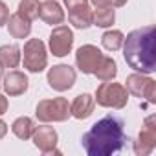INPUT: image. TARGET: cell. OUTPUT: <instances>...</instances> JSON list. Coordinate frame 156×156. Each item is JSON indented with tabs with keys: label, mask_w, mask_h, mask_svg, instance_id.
Wrapping results in <instances>:
<instances>
[{
	"label": "cell",
	"mask_w": 156,
	"mask_h": 156,
	"mask_svg": "<svg viewBox=\"0 0 156 156\" xmlns=\"http://www.w3.org/2000/svg\"><path fill=\"white\" fill-rule=\"evenodd\" d=\"M81 143L88 156H110L119 152L125 145L123 121L116 116H105L83 134Z\"/></svg>",
	"instance_id": "obj_1"
},
{
	"label": "cell",
	"mask_w": 156,
	"mask_h": 156,
	"mask_svg": "<svg viewBox=\"0 0 156 156\" xmlns=\"http://www.w3.org/2000/svg\"><path fill=\"white\" fill-rule=\"evenodd\" d=\"M123 57L127 64L140 73H152L156 70L154 53V26L134 30L123 39Z\"/></svg>",
	"instance_id": "obj_2"
},
{
	"label": "cell",
	"mask_w": 156,
	"mask_h": 156,
	"mask_svg": "<svg viewBox=\"0 0 156 156\" xmlns=\"http://www.w3.org/2000/svg\"><path fill=\"white\" fill-rule=\"evenodd\" d=\"M96 101H98V105L107 107V108H123L129 101V92L119 83L103 81V85L98 87Z\"/></svg>",
	"instance_id": "obj_3"
},
{
	"label": "cell",
	"mask_w": 156,
	"mask_h": 156,
	"mask_svg": "<svg viewBox=\"0 0 156 156\" xmlns=\"http://www.w3.org/2000/svg\"><path fill=\"white\" fill-rule=\"evenodd\" d=\"M35 116L42 123H51V121H66L70 118V105L64 98H55V99H42L37 105Z\"/></svg>",
	"instance_id": "obj_4"
},
{
	"label": "cell",
	"mask_w": 156,
	"mask_h": 156,
	"mask_svg": "<svg viewBox=\"0 0 156 156\" xmlns=\"http://www.w3.org/2000/svg\"><path fill=\"white\" fill-rule=\"evenodd\" d=\"M48 64L46 46L41 39H30L24 44V68L31 73H39Z\"/></svg>",
	"instance_id": "obj_5"
},
{
	"label": "cell",
	"mask_w": 156,
	"mask_h": 156,
	"mask_svg": "<svg viewBox=\"0 0 156 156\" xmlns=\"http://www.w3.org/2000/svg\"><path fill=\"white\" fill-rule=\"evenodd\" d=\"M125 88L129 94H132L136 98H145L149 103H154L156 83H154V79L147 77L145 73H130L125 81Z\"/></svg>",
	"instance_id": "obj_6"
},
{
	"label": "cell",
	"mask_w": 156,
	"mask_h": 156,
	"mask_svg": "<svg viewBox=\"0 0 156 156\" xmlns=\"http://www.w3.org/2000/svg\"><path fill=\"white\" fill-rule=\"evenodd\" d=\"M156 147V116H149L143 121V130L134 141V152L138 156H147Z\"/></svg>",
	"instance_id": "obj_7"
},
{
	"label": "cell",
	"mask_w": 156,
	"mask_h": 156,
	"mask_svg": "<svg viewBox=\"0 0 156 156\" xmlns=\"http://www.w3.org/2000/svg\"><path fill=\"white\" fill-rule=\"evenodd\" d=\"M75 83V70L68 64H57L53 68L48 70V85L57 90V92H64L70 90Z\"/></svg>",
	"instance_id": "obj_8"
},
{
	"label": "cell",
	"mask_w": 156,
	"mask_h": 156,
	"mask_svg": "<svg viewBox=\"0 0 156 156\" xmlns=\"http://www.w3.org/2000/svg\"><path fill=\"white\" fill-rule=\"evenodd\" d=\"M73 46V33L68 26H57L53 28L50 35V50L55 57H64L72 51Z\"/></svg>",
	"instance_id": "obj_9"
},
{
	"label": "cell",
	"mask_w": 156,
	"mask_h": 156,
	"mask_svg": "<svg viewBox=\"0 0 156 156\" xmlns=\"http://www.w3.org/2000/svg\"><path fill=\"white\" fill-rule=\"evenodd\" d=\"M33 143L35 147L42 152V154H61L55 147H57V141H59V136H57V130L53 127H35L33 134Z\"/></svg>",
	"instance_id": "obj_10"
},
{
	"label": "cell",
	"mask_w": 156,
	"mask_h": 156,
	"mask_svg": "<svg viewBox=\"0 0 156 156\" xmlns=\"http://www.w3.org/2000/svg\"><path fill=\"white\" fill-rule=\"evenodd\" d=\"M101 57H103V53H101V50L98 46L85 44L75 53V64L83 73H94L98 64H99V61H101Z\"/></svg>",
	"instance_id": "obj_11"
},
{
	"label": "cell",
	"mask_w": 156,
	"mask_h": 156,
	"mask_svg": "<svg viewBox=\"0 0 156 156\" xmlns=\"http://www.w3.org/2000/svg\"><path fill=\"white\" fill-rule=\"evenodd\" d=\"M28 83H30L28 77L22 72L13 70L4 77V85L2 87H4L8 96H20V94H24L28 90Z\"/></svg>",
	"instance_id": "obj_12"
},
{
	"label": "cell",
	"mask_w": 156,
	"mask_h": 156,
	"mask_svg": "<svg viewBox=\"0 0 156 156\" xmlns=\"http://www.w3.org/2000/svg\"><path fill=\"white\" fill-rule=\"evenodd\" d=\"M39 17H41L46 24L57 26V24H62V20H64V11H62V8H61L59 2H55V0H46V2H41Z\"/></svg>",
	"instance_id": "obj_13"
},
{
	"label": "cell",
	"mask_w": 156,
	"mask_h": 156,
	"mask_svg": "<svg viewBox=\"0 0 156 156\" xmlns=\"http://www.w3.org/2000/svg\"><path fill=\"white\" fill-rule=\"evenodd\" d=\"M94 105H96V99L90 94H79L70 105V116L77 119H87L94 112Z\"/></svg>",
	"instance_id": "obj_14"
},
{
	"label": "cell",
	"mask_w": 156,
	"mask_h": 156,
	"mask_svg": "<svg viewBox=\"0 0 156 156\" xmlns=\"http://www.w3.org/2000/svg\"><path fill=\"white\" fill-rule=\"evenodd\" d=\"M8 30L13 39H26L31 31V22L20 17L19 13H15V15H9L8 19Z\"/></svg>",
	"instance_id": "obj_15"
},
{
	"label": "cell",
	"mask_w": 156,
	"mask_h": 156,
	"mask_svg": "<svg viewBox=\"0 0 156 156\" xmlns=\"http://www.w3.org/2000/svg\"><path fill=\"white\" fill-rule=\"evenodd\" d=\"M68 20H70V24H73L75 28L87 30V28L92 26V11H90L88 6L70 9V11H68Z\"/></svg>",
	"instance_id": "obj_16"
},
{
	"label": "cell",
	"mask_w": 156,
	"mask_h": 156,
	"mask_svg": "<svg viewBox=\"0 0 156 156\" xmlns=\"http://www.w3.org/2000/svg\"><path fill=\"white\" fill-rule=\"evenodd\" d=\"M20 62V48L15 44L0 46V64L2 68H17Z\"/></svg>",
	"instance_id": "obj_17"
},
{
	"label": "cell",
	"mask_w": 156,
	"mask_h": 156,
	"mask_svg": "<svg viewBox=\"0 0 156 156\" xmlns=\"http://www.w3.org/2000/svg\"><path fill=\"white\" fill-rule=\"evenodd\" d=\"M94 75L98 77L99 81H112L114 77L118 75V66H116V61L112 59V57H101V61H99V64H98V68H96V72H94Z\"/></svg>",
	"instance_id": "obj_18"
},
{
	"label": "cell",
	"mask_w": 156,
	"mask_h": 156,
	"mask_svg": "<svg viewBox=\"0 0 156 156\" xmlns=\"http://www.w3.org/2000/svg\"><path fill=\"white\" fill-rule=\"evenodd\" d=\"M11 130H13V134H15L19 140H30L31 134H33V130H35L33 119H31V118H26V116L17 118V119L13 121V125H11Z\"/></svg>",
	"instance_id": "obj_19"
},
{
	"label": "cell",
	"mask_w": 156,
	"mask_h": 156,
	"mask_svg": "<svg viewBox=\"0 0 156 156\" xmlns=\"http://www.w3.org/2000/svg\"><path fill=\"white\" fill-rule=\"evenodd\" d=\"M114 20H116L114 8H96V11H92V24L99 28H108L114 24Z\"/></svg>",
	"instance_id": "obj_20"
},
{
	"label": "cell",
	"mask_w": 156,
	"mask_h": 156,
	"mask_svg": "<svg viewBox=\"0 0 156 156\" xmlns=\"http://www.w3.org/2000/svg\"><path fill=\"white\" fill-rule=\"evenodd\" d=\"M39 9H41V2H39V0H20L17 13L31 22V20H35L39 17Z\"/></svg>",
	"instance_id": "obj_21"
},
{
	"label": "cell",
	"mask_w": 156,
	"mask_h": 156,
	"mask_svg": "<svg viewBox=\"0 0 156 156\" xmlns=\"http://www.w3.org/2000/svg\"><path fill=\"white\" fill-rule=\"evenodd\" d=\"M123 39H125V37H123V33H121L119 30H110V31H105V33H103L101 42H103V46H105L108 51H116V50L121 48Z\"/></svg>",
	"instance_id": "obj_22"
},
{
	"label": "cell",
	"mask_w": 156,
	"mask_h": 156,
	"mask_svg": "<svg viewBox=\"0 0 156 156\" xmlns=\"http://www.w3.org/2000/svg\"><path fill=\"white\" fill-rule=\"evenodd\" d=\"M96 8H123L127 0H90Z\"/></svg>",
	"instance_id": "obj_23"
},
{
	"label": "cell",
	"mask_w": 156,
	"mask_h": 156,
	"mask_svg": "<svg viewBox=\"0 0 156 156\" xmlns=\"http://www.w3.org/2000/svg\"><path fill=\"white\" fill-rule=\"evenodd\" d=\"M8 19H9V9L2 0H0V28L8 24Z\"/></svg>",
	"instance_id": "obj_24"
},
{
	"label": "cell",
	"mask_w": 156,
	"mask_h": 156,
	"mask_svg": "<svg viewBox=\"0 0 156 156\" xmlns=\"http://www.w3.org/2000/svg\"><path fill=\"white\" fill-rule=\"evenodd\" d=\"M64 4H66L68 9H75V8L88 6V0H64Z\"/></svg>",
	"instance_id": "obj_25"
},
{
	"label": "cell",
	"mask_w": 156,
	"mask_h": 156,
	"mask_svg": "<svg viewBox=\"0 0 156 156\" xmlns=\"http://www.w3.org/2000/svg\"><path fill=\"white\" fill-rule=\"evenodd\" d=\"M8 112V98L0 94V116Z\"/></svg>",
	"instance_id": "obj_26"
},
{
	"label": "cell",
	"mask_w": 156,
	"mask_h": 156,
	"mask_svg": "<svg viewBox=\"0 0 156 156\" xmlns=\"http://www.w3.org/2000/svg\"><path fill=\"white\" fill-rule=\"evenodd\" d=\"M6 134H8V125H6L2 119H0V140H2Z\"/></svg>",
	"instance_id": "obj_27"
},
{
	"label": "cell",
	"mask_w": 156,
	"mask_h": 156,
	"mask_svg": "<svg viewBox=\"0 0 156 156\" xmlns=\"http://www.w3.org/2000/svg\"><path fill=\"white\" fill-rule=\"evenodd\" d=\"M2 73H4V68H2V64H0V77H2ZM0 87H2V83H0Z\"/></svg>",
	"instance_id": "obj_28"
}]
</instances>
